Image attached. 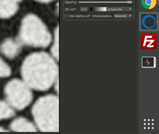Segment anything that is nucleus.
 <instances>
[{"label":"nucleus","instance_id":"f03ea898","mask_svg":"<svg viewBox=\"0 0 159 134\" xmlns=\"http://www.w3.org/2000/svg\"><path fill=\"white\" fill-rule=\"evenodd\" d=\"M59 97L56 95H46L37 100L31 112L39 130L42 132H59Z\"/></svg>","mask_w":159,"mask_h":134},{"label":"nucleus","instance_id":"7ed1b4c3","mask_svg":"<svg viewBox=\"0 0 159 134\" xmlns=\"http://www.w3.org/2000/svg\"><path fill=\"white\" fill-rule=\"evenodd\" d=\"M20 42L30 46L46 47L51 44L52 34L37 15L29 14L22 19L19 33Z\"/></svg>","mask_w":159,"mask_h":134},{"label":"nucleus","instance_id":"9b49d317","mask_svg":"<svg viewBox=\"0 0 159 134\" xmlns=\"http://www.w3.org/2000/svg\"><path fill=\"white\" fill-rule=\"evenodd\" d=\"M143 6L148 9H151L155 6L156 0H142Z\"/></svg>","mask_w":159,"mask_h":134},{"label":"nucleus","instance_id":"f8f14e48","mask_svg":"<svg viewBox=\"0 0 159 134\" xmlns=\"http://www.w3.org/2000/svg\"><path fill=\"white\" fill-rule=\"evenodd\" d=\"M55 84V88L56 91L58 93V90H59V79H57V81H56Z\"/></svg>","mask_w":159,"mask_h":134},{"label":"nucleus","instance_id":"1a4fd4ad","mask_svg":"<svg viewBox=\"0 0 159 134\" xmlns=\"http://www.w3.org/2000/svg\"><path fill=\"white\" fill-rule=\"evenodd\" d=\"M53 57L56 60H59V26L56 28L54 35L53 42L51 48Z\"/></svg>","mask_w":159,"mask_h":134},{"label":"nucleus","instance_id":"423d86ee","mask_svg":"<svg viewBox=\"0 0 159 134\" xmlns=\"http://www.w3.org/2000/svg\"><path fill=\"white\" fill-rule=\"evenodd\" d=\"M20 49V44L12 38L6 39L0 45V51L9 59L15 57L19 53Z\"/></svg>","mask_w":159,"mask_h":134},{"label":"nucleus","instance_id":"f257e3e1","mask_svg":"<svg viewBox=\"0 0 159 134\" xmlns=\"http://www.w3.org/2000/svg\"><path fill=\"white\" fill-rule=\"evenodd\" d=\"M21 73L24 82L30 88L45 91L58 79L59 67L56 60L50 54L35 52L24 60Z\"/></svg>","mask_w":159,"mask_h":134},{"label":"nucleus","instance_id":"0eeeda50","mask_svg":"<svg viewBox=\"0 0 159 134\" xmlns=\"http://www.w3.org/2000/svg\"><path fill=\"white\" fill-rule=\"evenodd\" d=\"M11 130L15 132H37L36 126L24 117L14 119L10 125Z\"/></svg>","mask_w":159,"mask_h":134},{"label":"nucleus","instance_id":"ddd939ff","mask_svg":"<svg viewBox=\"0 0 159 134\" xmlns=\"http://www.w3.org/2000/svg\"><path fill=\"white\" fill-rule=\"evenodd\" d=\"M35 1L43 3H48L51 2L55 0H35Z\"/></svg>","mask_w":159,"mask_h":134},{"label":"nucleus","instance_id":"4468645a","mask_svg":"<svg viewBox=\"0 0 159 134\" xmlns=\"http://www.w3.org/2000/svg\"><path fill=\"white\" fill-rule=\"evenodd\" d=\"M6 131H8L7 130H6L5 128H3V127H0V132H6Z\"/></svg>","mask_w":159,"mask_h":134},{"label":"nucleus","instance_id":"39448f33","mask_svg":"<svg viewBox=\"0 0 159 134\" xmlns=\"http://www.w3.org/2000/svg\"><path fill=\"white\" fill-rule=\"evenodd\" d=\"M22 0H0V17L8 19L16 14Z\"/></svg>","mask_w":159,"mask_h":134},{"label":"nucleus","instance_id":"9d476101","mask_svg":"<svg viewBox=\"0 0 159 134\" xmlns=\"http://www.w3.org/2000/svg\"><path fill=\"white\" fill-rule=\"evenodd\" d=\"M11 74V70L9 65L0 58V77H9Z\"/></svg>","mask_w":159,"mask_h":134},{"label":"nucleus","instance_id":"20e7f679","mask_svg":"<svg viewBox=\"0 0 159 134\" xmlns=\"http://www.w3.org/2000/svg\"><path fill=\"white\" fill-rule=\"evenodd\" d=\"M4 93L8 103L16 109H25L33 99L30 87L20 79H13L9 81L5 86Z\"/></svg>","mask_w":159,"mask_h":134},{"label":"nucleus","instance_id":"6e6552de","mask_svg":"<svg viewBox=\"0 0 159 134\" xmlns=\"http://www.w3.org/2000/svg\"><path fill=\"white\" fill-rule=\"evenodd\" d=\"M15 114V111L9 103L0 100V120L11 118Z\"/></svg>","mask_w":159,"mask_h":134}]
</instances>
